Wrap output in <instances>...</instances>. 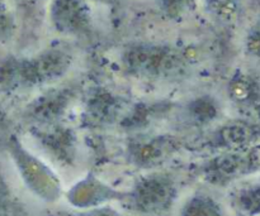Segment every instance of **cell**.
<instances>
[{"instance_id": "obj_3", "label": "cell", "mask_w": 260, "mask_h": 216, "mask_svg": "<svg viewBox=\"0 0 260 216\" xmlns=\"http://www.w3.org/2000/svg\"><path fill=\"white\" fill-rule=\"evenodd\" d=\"M0 215H2V212H0Z\"/></svg>"}, {"instance_id": "obj_1", "label": "cell", "mask_w": 260, "mask_h": 216, "mask_svg": "<svg viewBox=\"0 0 260 216\" xmlns=\"http://www.w3.org/2000/svg\"><path fill=\"white\" fill-rule=\"evenodd\" d=\"M239 204L248 214H260V185L246 190L240 196Z\"/></svg>"}, {"instance_id": "obj_2", "label": "cell", "mask_w": 260, "mask_h": 216, "mask_svg": "<svg viewBox=\"0 0 260 216\" xmlns=\"http://www.w3.org/2000/svg\"><path fill=\"white\" fill-rule=\"evenodd\" d=\"M253 39H254V42L258 45V47L260 48V23L258 24V27L255 28V32H254V34H253Z\"/></svg>"}]
</instances>
